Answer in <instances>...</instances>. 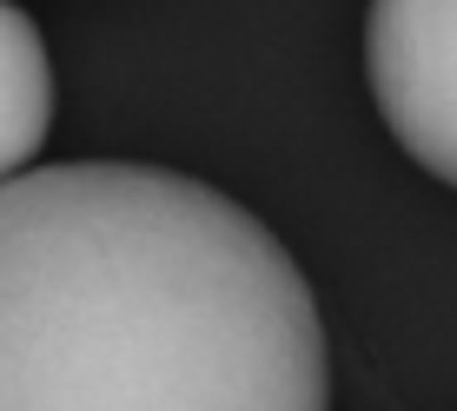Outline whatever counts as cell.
Here are the masks:
<instances>
[{
	"instance_id": "1",
	"label": "cell",
	"mask_w": 457,
	"mask_h": 411,
	"mask_svg": "<svg viewBox=\"0 0 457 411\" xmlns=\"http://www.w3.org/2000/svg\"><path fill=\"white\" fill-rule=\"evenodd\" d=\"M0 411H332L305 273L172 166L67 160L0 186Z\"/></svg>"
},
{
	"instance_id": "2",
	"label": "cell",
	"mask_w": 457,
	"mask_h": 411,
	"mask_svg": "<svg viewBox=\"0 0 457 411\" xmlns=\"http://www.w3.org/2000/svg\"><path fill=\"white\" fill-rule=\"evenodd\" d=\"M365 80L391 139L457 186V0H371Z\"/></svg>"
},
{
	"instance_id": "3",
	"label": "cell",
	"mask_w": 457,
	"mask_h": 411,
	"mask_svg": "<svg viewBox=\"0 0 457 411\" xmlns=\"http://www.w3.org/2000/svg\"><path fill=\"white\" fill-rule=\"evenodd\" d=\"M54 126V67L46 40L21 0H0V186L34 172V153Z\"/></svg>"
}]
</instances>
